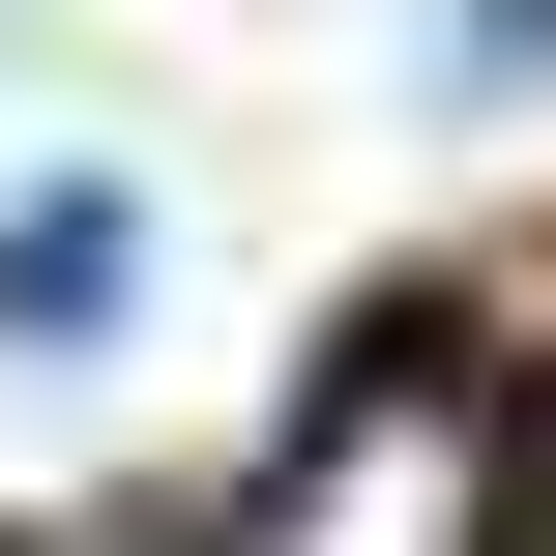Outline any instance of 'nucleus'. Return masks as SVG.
<instances>
[{"instance_id":"nucleus-1","label":"nucleus","mask_w":556,"mask_h":556,"mask_svg":"<svg viewBox=\"0 0 556 556\" xmlns=\"http://www.w3.org/2000/svg\"><path fill=\"white\" fill-rule=\"evenodd\" d=\"M205 556H528V410H498V352H440V323L323 352Z\"/></svg>"},{"instance_id":"nucleus-2","label":"nucleus","mask_w":556,"mask_h":556,"mask_svg":"<svg viewBox=\"0 0 556 556\" xmlns=\"http://www.w3.org/2000/svg\"><path fill=\"white\" fill-rule=\"evenodd\" d=\"M176 264H147V176H29L0 205V352H117Z\"/></svg>"},{"instance_id":"nucleus-3","label":"nucleus","mask_w":556,"mask_h":556,"mask_svg":"<svg viewBox=\"0 0 556 556\" xmlns=\"http://www.w3.org/2000/svg\"><path fill=\"white\" fill-rule=\"evenodd\" d=\"M410 88H440V117H556V0H440Z\"/></svg>"}]
</instances>
